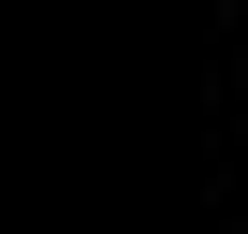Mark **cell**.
<instances>
[]
</instances>
